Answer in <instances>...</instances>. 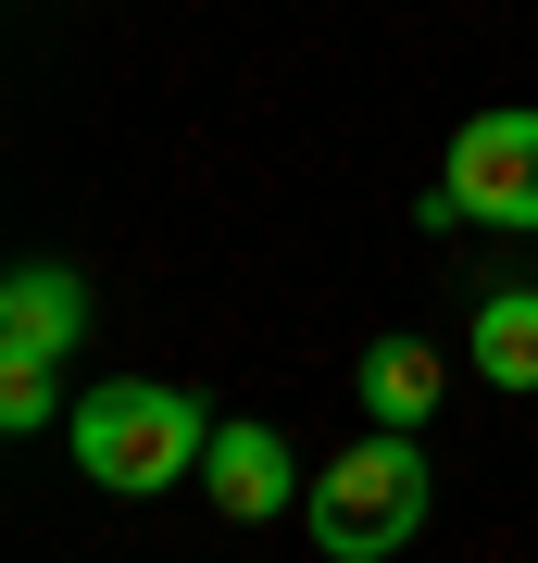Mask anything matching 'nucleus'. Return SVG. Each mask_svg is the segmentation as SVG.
I'll return each mask as SVG.
<instances>
[{"mask_svg": "<svg viewBox=\"0 0 538 563\" xmlns=\"http://www.w3.org/2000/svg\"><path fill=\"white\" fill-rule=\"evenodd\" d=\"M351 388H363V426H400L414 439L426 413H439V388H451V363L414 339V325H388V339H363V363H351Z\"/></svg>", "mask_w": 538, "mask_h": 563, "instance_id": "nucleus-6", "label": "nucleus"}, {"mask_svg": "<svg viewBox=\"0 0 538 563\" xmlns=\"http://www.w3.org/2000/svg\"><path fill=\"white\" fill-rule=\"evenodd\" d=\"M426 501H439V476H426V451L400 439V426H363V439L314 476V551L326 563H388V551H414V526Z\"/></svg>", "mask_w": 538, "mask_h": 563, "instance_id": "nucleus-2", "label": "nucleus"}, {"mask_svg": "<svg viewBox=\"0 0 538 563\" xmlns=\"http://www.w3.org/2000/svg\"><path fill=\"white\" fill-rule=\"evenodd\" d=\"M476 376L488 388H538V276L476 301Z\"/></svg>", "mask_w": 538, "mask_h": 563, "instance_id": "nucleus-7", "label": "nucleus"}, {"mask_svg": "<svg viewBox=\"0 0 538 563\" xmlns=\"http://www.w3.org/2000/svg\"><path fill=\"white\" fill-rule=\"evenodd\" d=\"M200 501H213L226 526H276L288 501H314V488H300V463H288V439L276 426H213V451H200Z\"/></svg>", "mask_w": 538, "mask_h": 563, "instance_id": "nucleus-4", "label": "nucleus"}, {"mask_svg": "<svg viewBox=\"0 0 538 563\" xmlns=\"http://www.w3.org/2000/svg\"><path fill=\"white\" fill-rule=\"evenodd\" d=\"M200 451H213V413H200V388L125 376V388H88V401H76V463H88V488H113V501L200 488Z\"/></svg>", "mask_w": 538, "mask_h": 563, "instance_id": "nucleus-1", "label": "nucleus"}, {"mask_svg": "<svg viewBox=\"0 0 538 563\" xmlns=\"http://www.w3.org/2000/svg\"><path fill=\"white\" fill-rule=\"evenodd\" d=\"M451 213H476V225H514V239H538V113H476L451 139Z\"/></svg>", "mask_w": 538, "mask_h": 563, "instance_id": "nucleus-3", "label": "nucleus"}, {"mask_svg": "<svg viewBox=\"0 0 538 563\" xmlns=\"http://www.w3.org/2000/svg\"><path fill=\"white\" fill-rule=\"evenodd\" d=\"M51 413H63V363H13V351H0V426H13V439H39Z\"/></svg>", "mask_w": 538, "mask_h": 563, "instance_id": "nucleus-8", "label": "nucleus"}, {"mask_svg": "<svg viewBox=\"0 0 538 563\" xmlns=\"http://www.w3.org/2000/svg\"><path fill=\"white\" fill-rule=\"evenodd\" d=\"M88 339V276L76 263H13L0 276V351L13 363H76Z\"/></svg>", "mask_w": 538, "mask_h": 563, "instance_id": "nucleus-5", "label": "nucleus"}]
</instances>
